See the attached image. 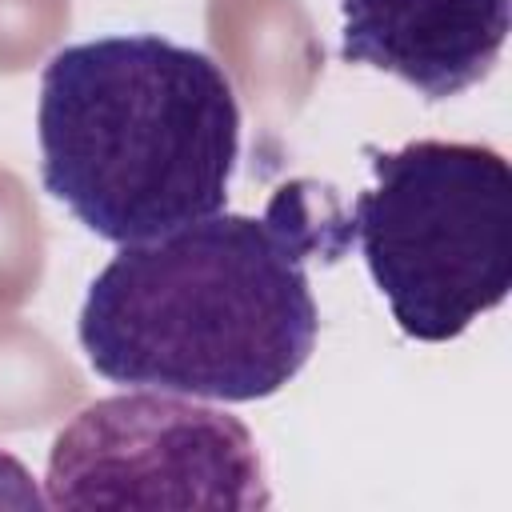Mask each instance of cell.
<instances>
[{
	"mask_svg": "<svg viewBox=\"0 0 512 512\" xmlns=\"http://www.w3.org/2000/svg\"><path fill=\"white\" fill-rule=\"evenodd\" d=\"M348 248L336 192L288 180L264 216L212 212L120 244L80 304V348L112 384L224 404L276 396L320 332L308 260H340Z\"/></svg>",
	"mask_w": 512,
	"mask_h": 512,
	"instance_id": "cell-1",
	"label": "cell"
},
{
	"mask_svg": "<svg viewBox=\"0 0 512 512\" xmlns=\"http://www.w3.org/2000/svg\"><path fill=\"white\" fill-rule=\"evenodd\" d=\"M40 180L112 244L224 212L240 156V104L224 68L156 32L52 52L36 104Z\"/></svg>",
	"mask_w": 512,
	"mask_h": 512,
	"instance_id": "cell-2",
	"label": "cell"
},
{
	"mask_svg": "<svg viewBox=\"0 0 512 512\" xmlns=\"http://www.w3.org/2000/svg\"><path fill=\"white\" fill-rule=\"evenodd\" d=\"M376 176L352 208V244L404 336L448 344L512 288V172L492 144H364Z\"/></svg>",
	"mask_w": 512,
	"mask_h": 512,
	"instance_id": "cell-3",
	"label": "cell"
},
{
	"mask_svg": "<svg viewBox=\"0 0 512 512\" xmlns=\"http://www.w3.org/2000/svg\"><path fill=\"white\" fill-rule=\"evenodd\" d=\"M52 508H268L272 492L244 420L164 388L80 408L52 440Z\"/></svg>",
	"mask_w": 512,
	"mask_h": 512,
	"instance_id": "cell-4",
	"label": "cell"
},
{
	"mask_svg": "<svg viewBox=\"0 0 512 512\" xmlns=\"http://www.w3.org/2000/svg\"><path fill=\"white\" fill-rule=\"evenodd\" d=\"M348 64L400 76L424 100L480 84L504 52L512 0H340Z\"/></svg>",
	"mask_w": 512,
	"mask_h": 512,
	"instance_id": "cell-5",
	"label": "cell"
},
{
	"mask_svg": "<svg viewBox=\"0 0 512 512\" xmlns=\"http://www.w3.org/2000/svg\"><path fill=\"white\" fill-rule=\"evenodd\" d=\"M44 504L48 496H40L28 468L0 448V508H44Z\"/></svg>",
	"mask_w": 512,
	"mask_h": 512,
	"instance_id": "cell-6",
	"label": "cell"
}]
</instances>
